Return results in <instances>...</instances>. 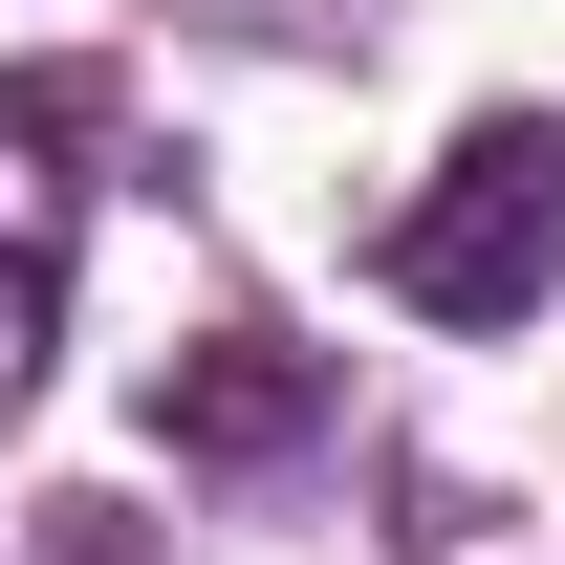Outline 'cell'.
<instances>
[{"label": "cell", "mask_w": 565, "mask_h": 565, "mask_svg": "<svg viewBox=\"0 0 565 565\" xmlns=\"http://www.w3.org/2000/svg\"><path fill=\"white\" fill-rule=\"evenodd\" d=\"M370 282H392L414 327H522V305H565V109H500V131H457L414 196H392Z\"/></svg>", "instance_id": "6da1fadb"}, {"label": "cell", "mask_w": 565, "mask_h": 565, "mask_svg": "<svg viewBox=\"0 0 565 565\" xmlns=\"http://www.w3.org/2000/svg\"><path fill=\"white\" fill-rule=\"evenodd\" d=\"M87 152H109V87H66V66H22V87H0V414H22V392H44V349H66Z\"/></svg>", "instance_id": "7a4b0ae2"}, {"label": "cell", "mask_w": 565, "mask_h": 565, "mask_svg": "<svg viewBox=\"0 0 565 565\" xmlns=\"http://www.w3.org/2000/svg\"><path fill=\"white\" fill-rule=\"evenodd\" d=\"M152 435H174V457H282V435H305V349L217 327V349L174 370V392H152Z\"/></svg>", "instance_id": "3957f363"}]
</instances>
